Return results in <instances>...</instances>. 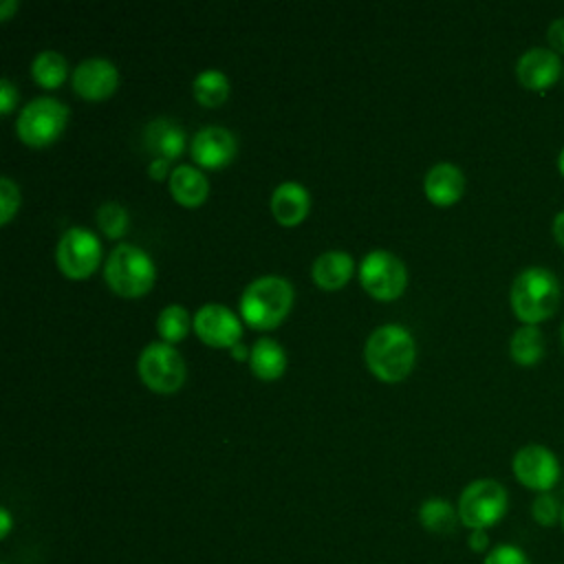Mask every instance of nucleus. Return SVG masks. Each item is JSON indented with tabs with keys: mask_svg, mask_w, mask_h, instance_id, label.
I'll return each mask as SVG.
<instances>
[{
	"mask_svg": "<svg viewBox=\"0 0 564 564\" xmlns=\"http://www.w3.org/2000/svg\"><path fill=\"white\" fill-rule=\"evenodd\" d=\"M414 355V339L399 324H383L375 328L364 346L366 366L383 381L403 379L412 370Z\"/></svg>",
	"mask_w": 564,
	"mask_h": 564,
	"instance_id": "obj_1",
	"label": "nucleus"
},
{
	"mask_svg": "<svg viewBox=\"0 0 564 564\" xmlns=\"http://www.w3.org/2000/svg\"><path fill=\"white\" fill-rule=\"evenodd\" d=\"M511 308L524 324L538 326L546 322L560 304L557 278L544 267H527L520 271L509 291Z\"/></svg>",
	"mask_w": 564,
	"mask_h": 564,
	"instance_id": "obj_2",
	"label": "nucleus"
},
{
	"mask_svg": "<svg viewBox=\"0 0 564 564\" xmlns=\"http://www.w3.org/2000/svg\"><path fill=\"white\" fill-rule=\"evenodd\" d=\"M293 304V286L280 275H260L247 284L240 297V313L253 328L278 326Z\"/></svg>",
	"mask_w": 564,
	"mask_h": 564,
	"instance_id": "obj_3",
	"label": "nucleus"
},
{
	"mask_svg": "<svg viewBox=\"0 0 564 564\" xmlns=\"http://www.w3.org/2000/svg\"><path fill=\"white\" fill-rule=\"evenodd\" d=\"M154 262L143 249L134 245H117L106 258L104 278L108 286L123 297H137L148 293L154 284Z\"/></svg>",
	"mask_w": 564,
	"mask_h": 564,
	"instance_id": "obj_4",
	"label": "nucleus"
},
{
	"mask_svg": "<svg viewBox=\"0 0 564 564\" xmlns=\"http://www.w3.org/2000/svg\"><path fill=\"white\" fill-rule=\"evenodd\" d=\"M509 507L507 489L494 478H478L471 480L458 498V518L465 527L474 529H489L498 524Z\"/></svg>",
	"mask_w": 564,
	"mask_h": 564,
	"instance_id": "obj_5",
	"label": "nucleus"
},
{
	"mask_svg": "<svg viewBox=\"0 0 564 564\" xmlns=\"http://www.w3.org/2000/svg\"><path fill=\"white\" fill-rule=\"evenodd\" d=\"M68 119V108L55 97L31 99L18 117L15 132L26 145H46L59 137Z\"/></svg>",
	"mask_w": 564,
	"mask_h": 564,
	"instance_id": "obj_6",
	"label": "nucleus"
},
{
	"mask_svg": "<svg viewBox=\"0 0 564 564\" xmlns=\"http://www.w3.org/2000/svg\"><path fill=\"white\" fill-rule=\"evenodd\" d=\"M137 370L141 381L154 392H174L185 379V361L167 341L148 344L137 359Z\"/></svg>",
	"mask_w": 564,
	"mask_h": 564,
	"instance_id": "obj_7",
	"label": "nucleus"
},
{
	"mask_svg": "<svg viewBox=\"0 0 564 564\" xmlns=\"http://www.w3.org/2000/svg\"><path fill=\"white\" fill-rule=\"evenodd\" d=\"M359 280L364 289L377 300H394L408 284L405 264L386 249H375L364 256L359 264Z\"/></svg>",
	"mask_w": 564,
	"mask_h": 564,
	"instance_id": "obj_8",
	"label": "nucleus"
},
{
	"mask_svg": "<svg viewBox=\"0 0 564 564\" xmlns=\"http://www.w3.org/2000/svg\"><path fill=\"white\" fill-rule=\"evenodd\" d=\"M511 469L520 485H524L527 489L538 491V494L551 491L555 487V482L560 480L557 456L549 447L538 445V443H529V445L520 447L513 454Z\"/></svg>",
	"mask_w": 564,
	"mask_h": 564,
	"instance_id": "obj_9",
	"label": "nucleus"
},
{
	"mask_svg": "<svg viewBox=\"0 0 564 564\" xmlns=\"http://www.w3.org/2000/svg\"><path fill=\"white\" fill-rule=\"evenodd\" d=\"M55 256H57L59 269L68 278L82 280L97 269L101 260V247L93 231L84 227H70L62 234Z\"/></svg>",
	"mask_w": 564,
	"mask_h": 564,
	"instance_id": "obj_10",
	"label": "nucleus"
},
{
	"mask_svg": "<svg viewBox=\"0 0 564 564\" xmlns=\"http://www.w3.org/2000/svg\"><path fill=\"white\" fill-rule=\"evenodd\" d=\"M194 330L209 346H236L242 335V324L231 308L203 304L194 315Z\"/></svg>",
	"mask_w": 564,
	"mask_h": 564,
	"instance_id": "obj_11",
	"label": "nucleus"
},
{
	"mask_svg": "<svg viewBox=\"0 0 564 564\" xmlns=\"http://www.w3.org/2000/svg\"><path fill=\"white\" fill-rule=\"evenodd\" d=\"M562 70L564 68H562L560 55L542 46H533L524 51L516 64V77L520 86L533 93L549 90L557 82Z\"/></svg>",
	"mask_w": 564,
	"mask_h": 564,
	"instance_id": "obj_12",
	"label": "nucleus"
},
{
	"mask_svg": "<svg viewBox=\"0 0 564 564\" xmlns=\"http://www.w3.org/2000/svg\"><path fill=\"white\" fill-rule=\"evenodd\" d=\"M117 84L119 73L106 57H88L73 70V88L86 99H104L112 95Z\"/></svg>",
	"mask_w": 564,
	"mask_h": 564,
	"instance_id": "obj_13",
	"label": "nucleus"
},
{
	"mask_svg": "<svg viewBox=\"0 0 564 564\" xmlns=\"http://www.w3.org/2000/svg\"><path fill=\"white\" fill-rule=\"evenodd\" d=\"M189 152L198 165L223 167L236 156V137L223 126H205L194 134Z\"/></svg>",
	"mask_w": 564,
	"mask_h": 564,
	"instance_id": "obj_14",
	"label": "nucleus"
},
{
	"mask_svg": "<svg viewBox=\"0 0 564 564\" xmlns=\"http://www.w3.org/2000/svg\"><path fill=\"white\" fill-rule=\"evenodd\" d=\"M423 189L434 205H452L463 196L465 176L454 163H436L427 170Z\"/></svg>",
	"mask_w": 564,
	"mask_h": 564,
	"instance_id": "obj_15",
	"label": "nucleus"
},
{
	"mask_svg": "<svg viewBox=\"0 0 564 564\" xmlns=\"http://www.w3.org/2000/svg\"><path fill=\"white\" fill-rule=\"evenodd\" d=\"M143 141L154 159L170 161L183 152L185 132L176 121H172L167 117H156L145 126Z\"/></svg>",
	"mask_w": 564,
	"mask_h": 564,
	"instance_id": "obj_16",
	"label": "nucleus"
},
{
	"mask_svg": "<svg viewBox=\"0 0 564 564\" xmlns=\"http://www.w3.org/2000/svg\"><path fill=\"white\" fill-rule=\"evenodd\" d=\"M308 205H311V198L306 187L295 181L280 183L271 194V212L278 218V223L286 227L297 225L306 216Z\"/></svg>",
	"mask_w": 564,
	"mask_h": 564,
	"instance_id": "obj_17",
	"label": "nucleus"
},
{
	"mask_svg": "<svg viewBox=\"0 0 564 564\" xmlns=\"http://www.w3.org/2000/svg\"><path fill=\"white\" fill-rule=\"evenodd\" d=\"M352 256L339 249L324 251L315 258L311 275L317 286L322 289H339L344 286L352 275Z\"/></svg>",
	"mask_w": 564,
	"mask_h": 564,
	"instance_id": "obj_18",
	"label": "nucleus"
},
{
	"mask_svg": "<svg viewBox=\"0 0 564 564\" xmlns=\"http://www.w3.org/2000/svg\"><path fill=\"white\" fill-rule=\"evenodd\" d=\"M170 192L181 205L194 207L207 198L209 183L200 170L183 163L170 172Z\"/></svg>",
	"mask_w": 564,
	"mask_h": 564,
	"instance_id": "obj_19",
	"label": "nucleus"
},
{
	"mask_svg": "<svg viewBox=\"0 0 564 564\" xmlns=\"http://www.w3.org/2000/svg\"><path fill=\"white\" fill-rule=\"evenodd\" d=\"M249 366L260 379H275L286 368L284 348L271 337H260L249 350Z\"/></svg>",
	"mask_w": 564,
	"mask_h": 564,
	"instance_id": "obj_20",
	"label": "nucleus"
},
{
	"mask_svg": "<svg viewBox=\"0 0 564 564\" xmlns=\"http://www.w3.org/2000/svg\"><path fill=\"white\" fill-rule=\"evenodd\" d=\"M509 355L520 366H533L544 357V335L538 326H520L509 341Z\"/></svg>",
	"mask_w": 564,
	"mask_h": 564,
	"instance_id": "obj_21",
	"label": "nucleus"
},
{
	"mask_svg": "<svg viewBox=\"0 0 564 564\" xmlns=\"http://www.w3.org/2000/svg\"><path fill=\"white\" fill-rule=\"evenodd\" d=\"M458 509L452 507V502H447L445 498H427L421 507H419V522L436 535H447L456 529L458 522Z\"/></svg>",
	"mask_w": 564,
	"mask_h": 564,
	"instance_id": "obj_22",
	"label": "nucleus"
},
{
	"mask_svg": "<svg viewBox=\"0 0 564 564\" xmlns=\"http://www.w3.org/2000/svg\"><path fill=\"white\" fill-rule=\"evenodd\" d=\"M192 90L203 106H220L229 95V77L218 68H205L194 77Z\"/></svg>",
	"mask_w": 564,
	"mask_h": 564,
	"instance_id": "obj_23",
	"label": "nucleus"
},
{
	"mask_svg": "<svg viewBox=\"0 0 564 564\" xmlns=\"http://www.w3.org/2000/svg\"><path fill=\"white\" fill-rule=\"evenodd\" d=\"M68 66L66 59L57 51H42L31 62L33 79L44 88H55L66 79Z\"/></svg>",
	"mask_w": 564,
	"mask_h": 564,
	"instance_id": "obj_24",
	"label": "nucleus"
},
{
	"mask_svg": "<svg viewBox=\"0 0 564 564\" xmlns=\"http://www.w3.org/2000/svg\"><path fill=\"white\" fill-rule=\"evenodd\" d=\"M189 324V313L181 304H167L156 317V330L167 344L181 341L187 335Z\"/></svg>",
	"mask_w": 564,
	"mask_h": 564,
	"instance_id": "obj_25",
	"label": "nucleus"
},
{
	"mask_svg": "<svg viewBox=\"0 0 564 564\" xmlns=\"http://www.w3.org/2000/svg\"><path fill=\"white\" fill-rule=\"evenodd\" d=\"M97 225L99 229L110 236V238H119L126 229H128V212L123 205L108 200L101 203L97 209Z\"/></svg>",
	"mask_w": 564,
	"mask_h": 564,
	"instance_id": "obj_26",
	"label": "nucleus"
},
{
	"mask_svg": "<svg viewBox=\"0 0 564 564\" xmlns=\"http://www.w3.org/2000/svg\"><path fill=\"white\" fill-rule=\"evenodd\" d=\"M531 518L540 524V527H553L555 522H560L562 518V505L560 500L551 494H538L531 502Z\"/></svg>",
	"mask_w": 564,
	"mask_h": 564,
	"instance_id": "obj_27",
	"label": "nucleus"
},
{
	"mask_svg": "<svg viewBox=\"0 0 564 564\" xmlns=\"http://www.w3.org/2000/svg\"><path fill=\"white\" fill-rule=\"evenodd\" d=\"M20 205V187L9 178L0 176V223H9Z\"/></svg>",
	"mask_w": 564,
	"mask_h": 564,
	"instance_id": "obj_28",
	"label": "nucleus"
},
{
	"mask_svg": "<svg viewBox=\"0 0 564 564\" xmlns=\"http://www.w3.org/2000/svg\"><path fill=\"white\" fill-rule=\"evenodd\" d=\"M482 564H531V560L516 544H498L485 555Z\"/></svg>",
	"mask_w": 564,
	"mask_h": 564,
	"instance_id": "obj_29",
	"label": "nucleus"
},
{
	"mask_svg": "<svg viewBox=\"0 0 564 564\" xmlns=\"http://www.w3.org/2000/svg\"><path fill=\"white\" fill-rule=\"evenodd\" d=\"M549 48L557 55H564V18H555L546 29Z\"/></svg>",
	"mask_w": 564,
	"mask_h": 564,
	"instance_id": "obj_30",
	"label": "nucleus"
},
{
	"mask_svg": "<svg viewBox=\"0 0 564 564\" xmlns=\"http://www.w3.org/2000/svg\"><path fill=\"white\" fill-rule=\"evenodd\" d=\"M15 99H18L15 86L7 77H2L0 79V110L9 112L13 108V104H15Z\"/></svg>",
	"mask_w": 564,
	"mask_h": 564,
	"instance_id": "obj_31",
	"label": "nucleus"
},
{
	"mask_svg": "<svg viewBox=\"0 0 564 564\" xmlns=\"http://www.w3.org/2000/svg\"><path fill=\"white\" fill-rule=\"evenodd\" d=\"M467 544L474 553H485L489 549V538H487V531L485 529H474L467 538Z\"/></svg>",
	"mask_w": 564,
	"mask_h": 564,
	"instance_id": "obj_32",
	"label": "nucleus"
},
{
	"mask_svg": "<svg viewBox=\"0 0 564 564\" xmlns=\"http://www.w3.org/2000/svg\"><path fill=\"white\" fill-rule=\"evenodd\" d=\"M553 238L564 249V209L553 218Z\"/></svg>",
	"mask_w": 564,
	"mask_h": 564,
	"instance_id": "obj_33",
	"label": "nucleus"
},
{
	"mask_svg": "<svg viewBox=\"0 0 564 564\" xmlns=\"http://www.w3.org/2000/svg\"><path fill=\"white\" fill-rule=\"evenodd\" d=\"M167 163H170V161H165V159H152V161H150V167H148L150 176H152V178H163L165 172H167Z\"/></svg>",
	"mask_w": 564,
	"mask_h": 564,
	"instance_id": "obj_34",
	"label": "nucleus"
},
{
	"mask_svg": "<svg viewBox=\"0 0 564 564\" xmlns=\"http://www.w3.org/2000/svg\"><path fill=\"white\" fill-rule=\"evenodd\" d=\"M9 531H11V516H9V511L2 507V509H0V535L7 538Z\"/></svg>",
	"mask_w": 564,
	"mask_h": 564,
	"instance_id": "obj_35",
	"label": "nucleus"
},
{
	"mask_svg": "<svg viewBox=\"0 0 564 564\" xmlns=\"http://www.w3.org/2000/svg\"><path fill=\"white\" fill-rule=\"evenodd\" d=\"M15 7H18V2H15V0H4V2L0 4V18H2V20H7V18H9V13H11Z\"/></svg>",
	"mask_w": 564,
	"mask_h": 564,
	"instance_id": "obj_36",
	"label": "nucleus"
},
{
	"mask_svg": "<svg viewBox=\"0 0 564 564\" xmlns=\"http://www.w3.org/2000/svg\"><path fill=\"white\" fill-rule=\"evenodd\" d=\"M557 167H560V174L564 176V148H562V152H560V156H557Z\"/></svg>",
	"mask_w": 564,
	"mask_h": 564,
	"instance_id": "obj_37",
	"label": "nucleus"
},
{
	"mask_svg": "<svg viewBox=\"0 0 564 564\" xmlns=\"http://www.w3.org/2000/svg\"><path fill=\"white\" fill-rule=\"evenodd\" d=\"M234 348V355L240 359V357H245V348L240 346V344H236V346H231Z\"/></svg>",
	"mask_w": 564,
	"mask_h": 564,
	"instance_id": "obj_38",
	"label": "nucleus"
},
{
	"mask_svg": "<svg viewBox=\"0 0 564 564\" xmlns=\"http://www.w3.org/2000/svg\"><path fill=\"white\" fill-rule=\"evenodd\" d=\"M560 524H562V529H564V505H562V518H560Z\"/></svg>",
	"mask_w": 564,
	"mask_h": 564,
	"instance_id": "obj_39",
	"label": "nucleus"
},
{
	"mask_svg": "<svg viewBox=\"0 0 564 564\" xmlns=\"http://www.w3.org/2000/svg\"><path fill=\"white\" fill-rule=\"evenodd\" d=\"M562 346H564V326H562Z\"/></svg>",
	"mask_w": 564,
	"mask_h": 564,
	"instance_id": "obj_40",
	"label": "nucleus"
},
{
	"mask_svg": "<svg viewBox=\"0 0 564 564\" xmlns=\"http://www.w3.org/2000/svg\"><path fill=\"white\" fill-rule=\"evenodd\" d=\"M2 564H7V562H2Z\"/></svg>",
	"mask_w": 564,
	"mask_h": 564,
	"instance_id": "obj_41",
	"label": "nucleus"
}]
</instances>
